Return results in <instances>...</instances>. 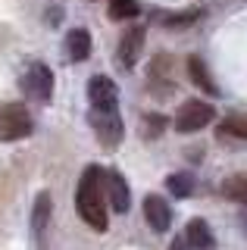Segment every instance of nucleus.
Instances as JSON below:
<instances>
[{
    "label": "nucleus",
    "mask_w": 247,
    "mask_h": 250,
    "mask_svg": "<svg viewBox=\"0 0 247 250\" xmlns=\"http://www.w3.org/2000/svg\"><path fill=\"white\" fill-rule=\"evenodd\" d=\"M75 207H79V216L94 231H106V225H110V219H106V172L100 166H88L82 172Z\"/></svg>",
    "instance_id": "f257e3e1"
},
{
    "label": "nucleus",
    "mask_w": 247,
    "mask_h": 250,
    "mask_svg": "<svg viewBox=\"0 0 247 250\" xmlns=\"http://www.w3.org/2000/svg\"><path fill=\"white\" fill-rule=\"evenodd\" d=\"M35 128L32 113L22 104H0V141H22Z\"/></svg>",
    "instance_id": "f03ea898"
},
{
    "label": "nucleus",
    "mask_w": 247,
    "mask_h": 250,
    "mask_svg": "<svg viewBox=\"0 0 247 250\" xmlns=\"http://www.w3.org/2000/svg\"><path fill=\"white\" fill-rule=\"evenodd\" d=\"M91 128L97 131V141L106 150L119 147L122 135H125V125H122V116L116 106L113 109H91Z\"/></svg>",
    "instance_id": "7ed1b4c3"
},
{
    "label": "nucleus",
    "mask_w": 247,
    "mask_h": 250,
    "mask_svg": "<svg viewBox=\"0 0 247 250\" xmlns=\"http://www.w3.org/2000/svg\"><path fill=\"white\" fill-rule=\"evenodd\" d=\"M213 116H216V109L210 104H204V100H185L179 106V113H175V131H182V135L200 131L213 122Z\"/></svg>",
    "instance_id": "20e7f679"
},
{
    "label": "nucleus",
    "mask_w": 247,
    "mask_h": 250,
    "mask_svg": "<svg viewBox=\"0 0 247 250\" xmlns=\"http://www.w3.org/2000/svg\"><path fill=\"white\" fill-rule=\"evenodd\" d=\"M22 91H25L28 100H38V104H47L50 91H53V72L44 62H32L28 72L22 75Z\"/></svg>",
    "instance_id": "39448f33"
},
{
    "label": "nucleus",
    "mask_w": 247,
    "mask_h": 250,
    "mask_svg": "<svg viewBox=\"0 0 247 250\" xmlns=\"http://www.w3.org/2000/svg\"><path fill=\"white\" fill-rule=\"evenodd\" d=\"M88 100H91V109H113L116 100H119L116 82L106 75H94L88 82Z\"/></svg>",
    "instance_id": "423d86ee"
},
{
    "label": "nucleus",
    "mask_w": 247,
    "mask_h": 250,
    "mask_svg": "<svg viewBox=\"0 0 247 250\" xmlns=\"http://www.w3.org/2000/svg\"><path fill=\"white\" fill-rule=\"evenodd\" d=\"M144 219H147V225L153 231H169V225H172V209H169V203L160 197V194H147L144 197Z\"/></svg>",
    "instance_id": "0eeeda50"
},
{
    "label": "nucleus",
    "mask_w": 247,
    "mask_h": 250,
    "mask_svg": "<svg viewBox=\"0 0 247 250\" xmlns=\"http://www.w3.org/2000/svg\"><path fill=\"white\" fill-rule=\"evenodd\" d=\"M141 47H144V28H141V25L128 28L125 35H122V41H119V50H116V57H119L122 69H132V66H135L138 57H141Z\"/></svg>",
    "instance_id": "6e6552de"
},
{
    "label": "nucleus",
    "mask_w": 247,
    "mask_h": 250,
    "mask_svg": "<svg viewBox=\"0 0 247 250\" xmlns=\"http://www.w3.org/2000/svg\"><path fill=\"white\" fill-rule=\"evenodd\" d=\"M106 200L116 213H128V207H132V194L119 172H106Z\"/></svg>",
    "instance_id": "1a4fd4ad"
},
{
    "label": "nucleus",
    "mask_w": 247,
    "mask_h": 250,
    "mask_svg": "<svg viewBox=\"0 0 247 250\" xmlns=\"http://www.w3.org/2000/svg\"><path fill=\"white\" fill-rule=\"evenodd\" d=\"M50 209H53L50 194L41 191V194H38V200H35V209H32V231H35L38 247H44V229H47V222H50Z\"/></svg>",
    "instance_id": "9d476101"
},
{
    "label": "nucleus",
    "mask_w": 247,
    "mask_h": 250,
    "mask_svg": "<svg viewBox=\"0 0 247 250\" xmlns=\"http://www.w3.org/2000/svg\"><path fill=\"white\" fill-rule=\"evenodd\" d=\"M185 241L191 244V250H216L213 229L204 222V219H191L188 229H185Z\"/></svg>",
    "instance_id": "9b49d317"
},
{
    "label": "nucleus",
    "mask_w": 247,
    "mask_h": 250,
    "mask_svg": "<svg viewBox=\"0 0 247 250\" xmlns=\"http://www.w3.org/2000/svg\"><path fill=\"white\" fill-rule=\"evenodd\" d=\"M150 84L157 88L160 97H166V94L172 91V69H169V57H166V53H160V57L153 60V66H150Z\"/></svg>",
    "instance_id": "f8f14e48"
},
{
    "label": "nucleus",
    "mask_w": 247,
    "mask_h": 250,
    "mask_svg": "<svg viewBox=\"0 0 247 250\" xmlns=\"http://www.w3.org/2000/svg\"><path fill=\"white\" fill-rule=\"evenodd\" d=\"M88 53H91V35L84 28H72L66 35V57L72 62H82L88 60Z\"/></svg>",
    "instance_id": "ddd939ff"
},
{
    "label": "nucleus",
    "mask_w": 247,
    "mask_h": 250,
    "mask_svg": "<svg viewBox=\"0 0 247 250\" xmlns=\"http://www.w3.org/2000/svg\"><path fill=\"white\" fill-rule=\"evenodd\" d=\"M188 75H191V82H194L204 94H210V97L219 94V88H216V82H213V75H210V69H206V62L200 60V57H191L188 60Z\"/></svg>",
    "instance_id": "4468645a"
},
{
    "label": "nucleus",
    "mask_w": 247,
    "mask_h": 250,
    "mask_svg": "<svg viewBox=\"0 0 247 250\" xmlns=\"http://www.w3.org/2000/svg\"><path fill=\"white\" fill-rule=\"evenodd\" d=\"M222 197L235 200V203H247V172H238V175H228L226 182L219 185Z\"/></svg>",
    "instance_id": "2eb2a0df"
},
{
    "label": "nucleus",
    "mask_w": 247,
    "mask_h": 250,
    "mask_svg": "<svg viewBox=\"0 0 247 250\" xmlns=\"http://www.w3.org/2000/svg\"><path fill=\"white\" fill-rule=\"evenodd\" d=\"M216 135H219V138H241V141H247V116H228V119H222L219 128H216Z\"/></svg>",
    "instance_id": "dca6fc26"
},
{
    "label": "nucleus",
    "mask_w": 247,
    "mask_h": 250,
    "mask_svg": "<svg viewBox=\"0 0 247 250\" xmlns=\"http://www.w3.org/2000/svg\"><path fill=\"white\" fill-rule=\"evenodd\" d=\"M166 188L175 194V197H188V194L194 191V178H191L188 172H175V175L166 178Z\"/></svg>",
    "instance_id": "f3484780"
},
{
    "label": "nucleus",
    "mask_w": 247,
    "mask_h": 250,
    "mask_svg": "<svg viewBox=\"0 0 247 250\" xmlns=\"http://www.w3.org/2000/svg\"><path fill=\"white\" fill-rule=\"evenodd\" d=\"M135 16H138L135 0H110V19L122 22V19H135Z\"/></svg>",
    "instance_id": "a211bd4d"
},
{
    "label": "nucleus",
    "mask_w": 247,
    "mask_h": 250,
    "mask_svg": "<svg viewBox=\"0 0 247 250\" xmlns=\"http://www.w3.org/2000/svg\"><path fill=\"white\" fill-rule=\"evenodd\" d=\"M163 128H166V119L163 116H144V122H141V138H147V141H153V138H160L163 135Z\"/></svg>",
    "instance_id": "6ab92c4d"
},
{
    "label": "nucleus",
    "mask_w": 247,
    "mask_h": 250,
    "mask_svg": "<svg viewBox=\"0 0 247 250\" xmlns=\"http://www.w3.org/2000/svg\"><path fill=\"white\" fill-rule=\"evenodd\" d=\"M169 250H191V244H188L185 238H175L172 244H169Z\"/></svg>",
    "instance_id": "aec40b11"
},
{
    "label": "nucleus",
    "mask_w": 247,
    "mask_h": 250,
    "mask_svg": "<svg viewBox=\"0 0 247 250\" xmlns=\"http://www.w3.org/2000/svg\"><path fill=\"white\" fill-rule=\"evenodd\" d=\"M241 225H244V229H247V213H244V216H241Z\"/></svg>",
    "instance_id": "412c9836"
}]
</instances>
